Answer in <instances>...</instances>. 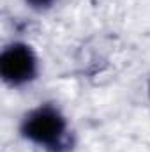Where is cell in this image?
Listing matches in <instances>:
<instances>
[{
  "label": "cell",
  "mask_w": 150,
  "mask_h": 152,
  "mask_svg": "<svg viewBox=\"0 0 150 152\" xmlns=\"http://www.w3.org/2000/svg\"><path fill=\"white\" fill-rule=\"evenodd\" d=\"M21 133L34 143L57 147L66 134V120L55 108L44 106L27 115L21 126Z\"/></svg>",
  "instance_id": "6da1fadb"
},
{
  "label": "cell",
  "mask_w": 150,
  "mask_h": 152,
  "mask_svg": "<svg viewBox=\"0 0 150 152\" xmlns=\"http://www.w3.org/2000/svg\"><path fill=\"white\" fill-rule=\"evenodd\" d=\"M53 0H27V4L34 5V7H48Z\"/></svg>",
  "instance_id": "3957f363"
},
{
  "label": "cell",
  "mask_w": 150,
  "mask_h": 152,
  "mask_svg": "<svg viewBox=\"0 0 150 152\" xmlns=\"http://www.w3.org/2000/svg\"><path fill=\"white\" fill-rule=\"evenodd\" d=\"M37 60L30 46L11 44L2 51L0 57V75L9 85H23L36 78Z\"/></svg>",
  "instance_id": "7a4b0ae2"
}]
</instances>
